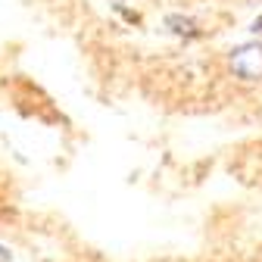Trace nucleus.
<instances>
[{"mask_svg": "<svg viewBox=\"0 0 262 262\" xmlns=\"http://www.w3.org/2000/svg\"><path fill=\"white\" fill-rule=\"evenodd\" d=\"M166 25L175 31V35H196V25H193L190 19H181V16H169Z\"/></svg>", "mask_w": 262, "mask_h": 262, "instance_id": "f03ea898", "label": "nucleus"}, {"mask_svg": "<svg viewBox=\"0 0 262 262\" xmlns=\"http://www.w3.org/2000/svg\"><path fill=\"white\" fill-rule=\"evenodd\" d=\"M253 31H262V16L256 19V25H253Z\"/></svg>", "mask_w": 262, "mask_h": 262, "instance_id": "7ed1b4c3", "label": "nucleus"}, {"mask_svg": "<svg viewBox=\"0 0 262 262\" xmlns=\"http://www.w3.org/2000/svg\"><path fill=\"white\" fill-rule=\"evenodd\" d=\"M231 72L244 81L262 78V44H244L231 53Z\"/></svg>", "mask_w": 262, "mask_h": 262, "instance_id": "f257e3e1", "label": "nucleus"}]
</instances>
